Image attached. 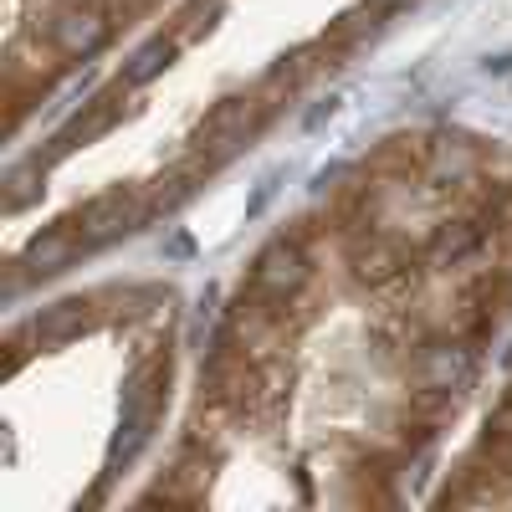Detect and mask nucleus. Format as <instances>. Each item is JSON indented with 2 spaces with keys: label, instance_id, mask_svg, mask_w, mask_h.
<instances>
[{
  "label": "nucleus",
  "instance_id": "nucleus-1",
  "mask_svg": "<svg viewBox=\"0 0 512 512\" xmlns=\"http://www.w3.org/2000/svg\"><path fill=\"white\" fill-rule=\"evenodd\" d=\"M512 328V144L390 128L241 262L144 507H405Z\"/></svg>",
  "mask_w": 512,
  "mask_h": 512
},
{
  "label": "nucleus",
  "instance_id": "nucleus-2",
  "mask_svg": "<svg viewBox=\"0 0 512 512\" xmlns=\"http://www.w3.org/2000/svg\"><path fill=\"white\" fill-rule=\"evenodd\" d=\"M185 297L169 282H98L6 333L0 507H108L169 425Z\"/></svg>",
  "mask_w": 512,
  "mask_h": 512
},
{
  "label": "nucleus",
  "instance_id": "nucleus-3",
  "mask_svg": "<svg viewBox=\"0 0 512 512\" xmlns=\"http://www.w3.org/2000/svg\"><path fill=\"white\" fill-rule=\"evenodd\" d=\"M175 0H0V103L11 139Z\"/></svg>",
  "mask_w": 512,
  "mask_h": 512
},
{
  "label": "nucleus",
  "instance_id": "nucleus-4",
  "mask_svg": "<svg viewBox=\"0 0 512 512\" xmlns=\"http://www.w3.org/2000/svg\"><path fill=\"white\" fill-rule=\"evenodd\" d=\"M431 507L512 512V379L497 390L472 441L451 456V466L441 472V487L431 492Z\"/></svg>",
  "mask_w": 512,
  "mask_h": 512
}]
</instances>
